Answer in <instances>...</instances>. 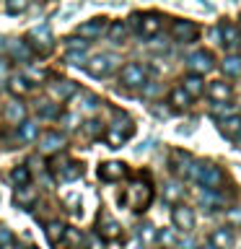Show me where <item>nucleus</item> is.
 Segmentation results:
<instances>
[{"label": "nucleus", "instance_id": "obj_44", "mask_svg": "<svg viewBox=\"0 0 241 249\" xmlns=\"http://www.w3.org/2000/svg\"><path fill=\"white\" fill-rule=\"evenodd\" d=\"M228 221H231V223H241V208L231 210V213H228Z\"/></svg>", "mask_w": 241, "mask_h": 249}, {"label": "nucleus", "instance_id": "obj_38", "mask_svg": "<svg viewBox=\"0 0 241 249\" xmlns=\"http://www.w3.org/2000/svg\"><path fill=\"white\" fill-rule=\"evenodd\" d=\"M68 65H73V68H83V62H86V54L81 50H68Z\"/></svg>", "mask_w": 241, "mask_h": 249}, {"label": "nucleus", "instance_id": "obj_28", "mask_svg": "<svg viewBox=\"0 0 241 249\" xmlns=\"http://www.w3.org/2000/svg\"><path fill=\"white\" fill-rule=\"evenodd\" d=\"M221 70L225 75H231V78H239L241 75V57L239 54H228V57L221 62Z\"/></svg>", "mask_w": 241, "mask_h": 249}, {"label": "nucleus", "instance_id": "obj_8", "mask_svg": "<svg viewBox=\"0 0 241 249\" xmlns=\"http://www.w3.org/2000/svg\"><path fill=\"white\" fill-rule=\"evenodd\" d=\"M187 68L189 73H197V75H205L207 70H213V54L205 52V50H197L187 57Z\"/></svg>", "mask_w": 241, "mask_h": 249}, {"label": "nucleus", "instance_id": "obj_46", "mask_svg": "<svg viewBox=\"0 0 241 249\" xmlns=\"http://www.w3.org/2000/svg\"><path fill=\"white\" fill-rule=\"evenodd\" d=\"M145 244H143V241H140L138 236H135V241H132V244H130V249H143Z\"/></svg>", "mask_w": 241, "mask_h": 249}, {"label": "nucleus", "instance_id": "obj_1", "mask_svg": "<svg viewBox=\"0 0 241 249\" xmlns=\"http://www.w3.org/2000/svg\"><path fill=\"white\" fill-rule=\"evenodd\" d=\"M151 200H153V187L143 182V179H135L130 187H127V192H124V202L135 210V213H143V210L151 205Z\"/></svg>", "mask_w": 241, "mask_h": 249}, {"label": "nucleus", "instance_id": "obj_5", "mask_svg": "<svg viewBox=\"0 0 241 249\" xmlns=\"http://www.w3.org/2000/svg\"><path fill=\"white\" fill-rule=\"evenodd\" d=\"M39 140V151L42 153H60L62 148L68 145V138L62 135V132H57V130H47V132H42V135L36 138Z\"/></svg>", "mask_w": 241, "mask_h": 249}, {"label": "nucleus", "instance_id": "obj_31", "mask_svg": "<svg viewBox=\"0 0 241 249\" xmlns=\"http://www.w3.org/2000/svg\"><path fill=\"white\" fill-rule=\"evenodd\" d=\"M106 34H109V39H112V42H117V44H120V42H124V36H127V23H122V21H114L112 26H109V31H106Z\"/></svg>", "mask_w": 241, "mask_h": 249}, {"label": "nucleus", "instance_id": "obj_6", "mask_svg": "<svg viewBox=\"0 0 241 249\" xmlns=\"http://www.w3.org/2000/svg\"><path fill=\"white\" fill-rule=\"evenodd\" d=\"M132 26L138 29L140 36H155L161 31V18L155 13H145V16H135L132 18Z\"/></svg>", "mask_w": 241, "mask_h": 249}, {"label": "nucleus", "instance_id": "obj_19", "mask_svg": "<svg viewBox=\"0 0 241 249\" xmlns=\"http://www.w3.org/2000/svg\"><path fill=\"white\" fill-rule=\"evenodd\" d=\"M50 93H52L54 101H70V96L78 93V86L73 81H60V83H52Z\"/></svg>", "mask_w": 241, "mask_h": 249}, {"label": "nucleus", "instance_id": "obj_9", "mask_svg": "<svg viewBox=\"0 0 241 249\" xmlns=\"http://www.w3.org/2000/svg\"><path fill=\"white\" fill-rule=\"evenodd\" d=\"M171 221H174L179 231H192L194 229V210L187 205H176L171 210Z\"/></svg>", "mask_w": 241, "mask_h": 249}, {"label": "nucleus", "instance_id": "obj_17", "mask_svg": "<svg viewBox=\"0 0 241 249\" xmlns=\"http://www.w3.org/2000/svg\"><path fill=\"white\" fill-rule=\"evenodd\" d=\"M218 122H221L218 130H221L228 140H236L241 135V117L239 114H228V117H223V120H218Z\"/></svg>", "mask_w": 241, "mask_h": 249}, {"label": "nucleus", "instance_id": "obj_10", "mask_svg": "<svg viewBox=\"0 0 241 249\" xmlns=\"http://www.w3.org/2000/svg\"><path fill=\"white\" fill-rule=\"evenodd\" d=\"M96 229H99V236H104V239H120V236H122L120 223H117L109 213H101V215H99Z\"/></svg>", "mask_w": 241, "mask_h": 249}, {"label": "nucleus", "instance_id": "obj_3", "mask_svg": "<svg viewBox=\"0 0 241 249\" xmlns=\"http://www.w3.org/2000/svg\"><path fill=\"white\" fill-rule=\"evenodd\" d=\"M117 60L114 54H109V52H101V54H93V57L88 60V65H86V70L93 75V78H106L112 70L117 68Z\"/></svg>", "mask_w": 241, "mask_h": 249}, {"label": "nucleus", "instance_id": "obj_52", "mask_svg": "<svg viewBox=\"0 0 241 249\" xmlns=\"http://www.w3.org/2000/svg\"><path fill=\"white\" fill-rule=\"evenodd\" d=\"M171 249H174V247H171Z\"/></svg>", "mask_w": 241, "mask_h": 249}, {"label": "nucleus", "instance_id": "obj_50", "mask_svg": "<svg viewBox=\"0 0 241 249\" xmlns=\"http://www.w3.org/2000/svg\"><path fill=\"white\" fill-rule=\"evenodd\" d=\"M29 249H36V247H29Z\"/></svg>", "mask_w": 241, "mask_h": 249}, {"label": "nucleus", "instance_id": "obj_36", "mask_svg": "<svg viewBox=\"0 0 241 249\" xmlns=\"http://www.w3.org/2000/svg\"><path fill=\"white\" fill-rule=\"evenodd\" d=\"M138 239L143 241V244H151V241H155V229H153L151 223L140 226V229H138Z\"/></svg>", "mask_w": 241, "mask_h": 249}, {"label": "nucleus", "instance_id": "obj_30", "mask_svg": "<svg viewBox=\"0 0 241 249\" xmlns=\"http://www.w3.org/2000/svg\"><path fill=\"white\" fill-rule=\"evenodd\" d=\"M127 138H130V135H124V132H122V130H117V127H109V130H106V135H104V140L109 143V148H122Z\"/></svg>", "mask_w": 241, "mask_h": 249}, {"label": "nucleus", "instance_id": "obj_42", "mask_svg": "<svg viewBox=\"0 0 241 249\" xmlns=\"http://www.w3.org/2000/svg\"><path fill=\"white\" fill-rule=\"evenodd\" d=\"M65 44H68V50H81V52H86V39H83V36H68Z\"/></svg>", "mask_w": 241, "mask_h": 249}, {"label": "nucleus", "instance_id": "obj_37", "mask_svg": "<svg viewBox=\"0 0 241 249\" xmlns=\"http://www.w3.org/2000/svg\"><path fill=\"white\" fill-rule=\"evenodd\" d=\"M233 114V104H225V101H215L213 104V117H218V120H223V117Z\"/></svg>", "mask_w": 241, "mask_h": 249}, {"label": "nucleus", "instance_id": "obj_15", "mask_svg": "<svg viewBox=\"0 0 241 249\" xmlns=\"http://www.w3.org/2000/svg\"><path fill=\"white\" fill-rule=\"evenodd\" d=\"M192 166H194V161H192L189 153H184V151L171 153V171H176V174H182V177H189Z\"/></svg>", "mask_w": 241, "mask_h": 249}, {"label": "nucleus", "instance_id": "obj_26", "mask_svg": "<svg viewBox=\"0 0 241 249\" xmlns=\"http://www.w3.org/2000/svg\"><path fill=\"white\" fill-rule=\"evenodd\" d=\"M221 34H223V44H228L231 50H239V44H241V31L233 26V23H223V26H221Z\"/></svg>", "mask_w": 241, "mask_h": 249}, {"label": "nucleus", "instance_id": "obj_27", "mask_svg": "<svg viewBox=\"0 0 241 249\" xmlns=\"http://www.w3.org/2000/svg\"><path fill=\"white\" fill-rule=\"evenodd\" d=\"M169 104L174 107V109H187V107L192 104V96L182 89V86H179V89H174V91L169 93Z\"/></svg>", "mask_w": 241, "mask_h": 249}, {"label": "nucleus", "instance_id": "obj_29", "mask_svg": "<svg viewBox=\"0 0 241 249\" xmlns=\"http://www.w3.org/2000/svg\"><path fill=\"white\" fill-rule=\"evenodd\" d=\"M8 89H11V93H13V96H26V93L31 91V83H26V78H23V75H13L11 78V83H8Z\"/></svg>", "mask_w": 241, "mask_h": 249}, {"label": "nucleus", "instance_id": "obj_39", "mask_svg": "<svg viewBox=\"0 0 241 249\" xmlns=\"http://www.w3.org/2000/svg\"><path fill=\"white\" fill-rule=\"evenodd\" d=\"M155 239H158L166 249H171V247L176 244V233H174V231H169V229H166V231H161V233H155Z\"/></svg>", "mask_w": 241, "mask_h": 249}, {"label": "nucleus", "instance_id": "obj_7", "mask_svg": "<svg viewBox=\"0 0 241 249\" xmlns=\"http://www.w3.org/2000/svg\"><path fill=\"white\" fill-rule=\"evenodd\" d=\"M197 34H200V29H197L194 21H174V26H171V36H174L176 42H182V44L194 42Z\"/></svg>", "mask_w": 241, "mask_h": 249}, {"label": "nucleus", "instance_id": "obj_16", "mask_svg": "<svg viewBox=\"0 0 241 249\" xmlns=\"http://www.w3.org/2000/svg\"><path fill=\"white\" fill-rule=\"evenodd\" d=\"M36 200V187L34 184H16V192H13V202L18 208H29L31 202Z\"/></svg>", "mask_w": 241, "mask_h": 249}, {"label": "nucleus", "instance_id": "obj_34", "mask_svg": "<svg viewBox=\"0 0 241 249\" xmlns=\"http://www.w3.org/2000/svg\"><path fill=\"white\" fill-rule=\"evenodd\" d=\"M182 195H184L182 187H179L176 182H171V184H166V190H163V200H166V202H179Z\"/></svg>", "mask_w": 241, "mask_h": 249}, {"label": "nucleus", "instance_id": "obj_45", "mask_svg": "<svg viewBox=\"0 0 241 249\" xmlns=\"http://www.w3.org/2000/svg\"><path fill=\"white\" fill-rule=\"evenodd\" d=\"M5 78H8V62H3V60H0V83H3Z\"/></svg>", "mask_w": 241, "mask_h": 249}, {"label": "nucleus", "instance_id": "obj_2", "mask_svg": "<svg viewBox=\"0 0 241 249\" xmlns=\"http://www.w3.org/2000/svg\"><path fill=\"white\" fill-rule=\"evenodd\" d=\"M189 177L205 190H221L223 184V171L215 166V163H194Z\"/></svg>", "mask_w": 241, "mask_h": 249}, {"label": "nucleus", "instance_id": "obj_4", "mask_svg": "<svg viewBox=\"0 0 241 249\" xmlns=\"http://www.w3.org/2000/svg\"><path fill=\"white\" fill-rule=\"evenodd\" d=\"M145 78H148L145 68L138 65V62H127V65L122 68V73H120V81L127 86V89H143V86L148 83Z\"/></svg>", "mask_w": 241, "mask_h": 249}, {"label": "nucleus", "instance_id": "obj_40", "mask_svg": "<svg viewBox=\"0 0 241 249\" xmlns=\"http://www.w3.org/2000/svg\"><path fill=\"white\" fill-rule=\"evenodd\" d=\"M101 130H104V127H101V122H96V120H88V122L83 124V132H86L88 138H99Z\"/></svg>", "mask_w": 241, "mask_h": 249}, {"label": "nucleus", "instance_id": "obj_41", "mask_svg": "<svg viewBox=\"0 0 241 249\" xmlns=\"http://www.w3.org/2000/svg\"><path fill=\"white\" fill-rule=\"evenodd\" d=\"M96 107H99V99L93 96V93H86V96H83V104H81V109H83L86 114H88V112H93Z\"/></svg>", "mask_w": 241, "mask_h": 249}, {"label": "nucleus", "instance_id": "obj_11", "mask_svg": "<svg viewBox=\"0 0 241 249\" xmlns=\"http://www.w3.org/2000/svg\"><path fill=\"white\" fill-rule=\"evenodd\" d=\"M99 177L104 182H117V179H124L127 177V166L122 161H112V163H101L99 166Z\"/></svg>", "mask_w": 241, "mask_h": 249}, {"label": "nucleus", "instance_id": "obj_20", "mask_svg": "<svg viewBox=\"0 0 241 249\" xmlns=\"http://www.w3.org/2000/svg\"><path fill=\"white\" fill-rule=\"evenodd\" d=\"M65 229H68V226L62 223V221H50V223L44 226L47 241H50V244H60V241L65 239Z\"/></svg>", "mask_w": 241, "mask_h": 249}, {"label": "nucleus", "instance_id": "obj_33", "mask_svg": "<svg viewBox=\"0 0 241 249\" xmlns=\"http://www.w3.org/2000/svg\"><path fill=\"white\" fill-rule=\"evenodd\" d=\"M29 179H31L29 166H13V171H11V182L13 184H26Z\"/></svg>", "mask_w": 241, "mask_h": 249}, {"label": "nucleus", "instance_id": "obj_21", "mask_svg": "<svg viewBox=\"0 0 241 249\" xmlns=\"http://www.w3.org/2000/svg\"><path fill=\"white\" fill-rule=\"evenodd\" d=\"M3 117H5L8 124H18L21 120H26V107H23L21 101H11V104L5 107Z\"/></svg>", "mask_w": 241, "mask_h": 249}, {"label": "nucleus", "instance_id": "obj_12", "mask_svg": "<svg viewBox=\"0 0 241 249\" xmlns=\"http://www.w3.org/2000/svg\"><path fill=\"white\" fill-rule=\"evenodd\" d=\"M5 52L11 54L13 60H18V62H31L34 60V50L29 47V42H18V39H11Z\"/></svg>", "mask_w": 241, "mask_h": 249}, {"label": "nucleus", "instance_id": "obj_49", "mask_svg": "<svg viewBox=\"0 0 241 249\" xmlns=\"http://www.w3.org/2000/svg\"><path fill=\"white\" fill-rule=\"evenodd\" d=\"M202 249H218V247H213V244H207V247H202Z\"/></svg>", "mask_w": 241, "mask_h": 249}, {"label": "nucleus", "instance_id": "obj_35", "mask_svg": "<svg viewBox=\"0 0 241 249\" xmlns=\"http://www.w3.org/2000/svg\"><path fill=\"white\" fill-rule=\"evenodd\" d=\"M29 8V0H5V11L8 16H18Z\"/></svg>", "mask_w": 241, "mask_h": 249}, {"label": "nucleus", "instance_id": "obj_51", "mask_svg": "<svg viewBox=\"0 0 241 249\" xmlns=\"http://www.w3.org/2000/svg\"><path fill=\"white\" fill-rule=\"evenodd\" d=\"M0 249H3V247H0Z\"/></svg>", "mask_w": 241, "mask_h": 249}, {"label": "nucleus", "instance_id": "obj_48", "mask_svg": "<svg viewBox=\"0 0 241 249\" xmlns=\"http://www.w3.org/2000/svg\"><path fill=\"white\" fill-rule=\"evenodd\" d=\"M5 50H8V42H5L3 36H0V52H5Z\"/></svg>", "mask_w": 241, "mask_h": 249}, {"label": "nucleus", "instance_id": "obj_22", "mask_svg": "<svg viewBox=\"0 0 241 249\" xmlns=\"http://www.w3.org/2000/svg\"><path fill=\"white\" fill-rule=\"evenodd\" d=\"M210 244L218 247V249H231L233 247V231L231 229H215L213 231V236H210Z\"/></svg>", "mask_w": 241, "mask_h": 249}, {"label": "nucleus", "instance_id": "obj_24", "mask_svg": "<svg viewBox=\"0 0 241 249\" xmlns=\"http://www.w3.org/2000/svg\"><path fill=\"white\" fill-rule=\"evenodd\" d=\"M182 89L189 93V96L194 99V96H200L202 91H205V83H202V75H197V73H189L182 81Z\"/></svg>", "mask_w": 241, "mask_h": 249}, {"label": "nucleus", "instance_id": "obj_32", "mask_svg": "<svg viewBox=\"0 0 241 249\" xmlns=\"http://www.w3.org/2000/svg\"><path fill=\"white\" fill-rule=\"evenodd\" d=\"M54 169L62 171V179H65V182H73V179H78L83 174V169L78 166V163H62V166H54Z\"/></svg>", "mask_w": 241, "mask_h": 249}, {"label": "nucleus", "instance_id": "obj_43", "mask_svg": "<svg viewBox=\"0 0 241 249\" xmlns=\"http://www.w3.org/2000/svg\"><path fill=\"white\" fill-rule=\"evenodd\" d=\"M11 244H13V233H11V229H8V226H0V247L8 249Z\"/></svg>", "mask_w": 241, "mask_h": 249}, {"label": "nucleus", "instance_id": "obj_18", "mask_svg": "<svg viewBox=\"0 0 241 249\" xmlns=\"http://www.w3.org/2000/svg\"><path fill=\"white\" fill-rule=\"evenodd\" d=\"M16 138H18V143L31 145V143H34V140L39 138V127H36V122H31V120H21V122H18V132H16Z\"/></svg>", "mask_w": 241, "mask_h": 249}, {"label": "nucleus", "instance_id": "obj_14", "mask_svg": "<svg viewBox=\"0 0 241 249\" xmlns=\"http://www.w3.org/2000/svg\"><path fill=\"white\" fill-rule=\"evenodd\" d=\"M29 39H31V44L34 47H39V50H50L52 47V31H50V26L47 23H42V26H34L29 31Z\"/></svg>", "mask_w": 241, "mask_h": 249}, {"label": "nucleus", "instance_id": "obj_25", "mask_svg": "<svg viewBox=\"0 0 241 249\" xmlns=\"http://www.w3.org/2000/svg\"><path fill=\"white\" fill-rule=\"evenodd\" d=\"M207 96L213 101H228L231 99V86L223 83V81H213L207 86Z\"/></svg>", "mask_w": 241, "mask_h": 249}, {"label": "nucleus", "instance_id": "obj_23", "mask_svg": "<svg viewBox=\"0 0 241 249\" xmlns=\"http://www.w3.org/2000/svg\"><path fill=\"white\" fill-rule=\"evenodd\" d=\"M36 112H39V117L42 120H60V114H62V109H60V104L57 101H39L36 104Z\"/></svg>", "mask_w": 241, "mask_h": 249}, {"label": "nucleus", "instance_id": "obj_13", "mask_svg": "<svg viewBox=\"0 0 241 249\" xmlns=\"http://www.w3.org/2000/svg\"><path fill=\"white\" fill-rule=\"evenodd\" d=\"M106 31V18H91L78 26V36L83 39H99L101 34Z\"/></svg>", "mask_w": 241, "mask_h": 249}, {"label": "nucleus", "instance_id": "obj_47", "mask_svg": "<svg viewBox=\"0 0 241 249\" xmlns=\"http://www.w3.org/2000/svg\"><path fill=\"white\" fill-rule=\"evenodd\" d=\"M155 91H158V89H155V86H148V89H145V96H153Z\"/></svg>", "mask_w": 241, "mask_h": 249}]
</instances>
